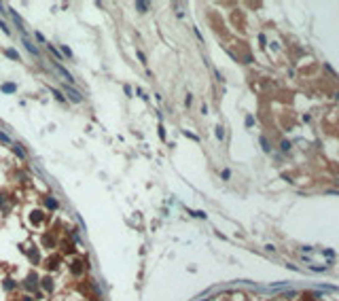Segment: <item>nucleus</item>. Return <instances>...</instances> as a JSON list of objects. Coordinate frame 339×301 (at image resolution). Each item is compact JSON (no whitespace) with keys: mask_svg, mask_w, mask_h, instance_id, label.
Masks as SVG:
<instances>
[{"mask_svg":"<svg viewBox=\"0 0 339 301\" xmlns=\"http://www.w3.org/2000/svg\"><path fill=\"white\" fill-rule=\"evenodd\" d=\"M138 57H140V62H144V64H146V57H144V53H142V51H138Z\"/></svg>","mask_w":339,"mask_h":301,"instance_id":"obj_1","label":"nucleus"},{"mask_svg":"<svg viewBox=\"0 0 339 301\" xmlns=\"http://www.w3.org/2000/svg\"><path fill=\"white\" fill-rule=\"evenodd\" d=\"M2 89H4V91H13V89H15V85H4Z\"/></svg>","mask_w":339,"mask_h":301,"instance_id":"obj_2","label":"nucleus"},{"mask_svg":"<svg viewBox=\"0 0 339 301\" xmlns=\"http://www.w3.org/2000/svg\"><path fill=\"white\" fill-rule=\"evenodd\" d=\"M53 93H55V98H57V100H62V102H64V96L60 93V91H55V89H53Z\"/></svg>","mask_w":339,"mask_h":301,"instance_id":"obj_3","label":"nucleus"}]
</instances>
